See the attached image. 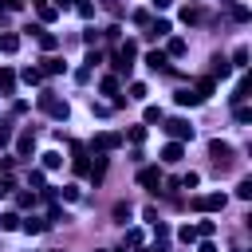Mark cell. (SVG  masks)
<instances>
[{"label": "cell", "instance_id": "obj_33", "mask_svg": "<svg viewBox=\"0 0 252 252\" xmlns=\"http://www.w3.org/2000/svg\"><path fill=\"white\" fill-rule=\"evenodd\" d=\"M236 197H240V201H252V177H244V181L236 185Z\"/></svg>", "mask_w": 252, "mask_h": 252}, {"label": "cell", "instance_id": "obj_21", "mask_svg": "<svg viewBox=\"0 0 252 252\" xmlns=\"http://www.w3.org/2000/svg\"><path fill=\"white\" fill-rule=\"evenodd\" d=\"M224 75H232V63L217 55V59H213V79H224Z\"/></svg>", "mask_w": 252, "mask_h": 252}, {"label": "cell", "instance_id": "obj_10", "mask_svg": "<svg viewBox=\"0 0 252 252\" xmlns=\"http://www.w3.org/2000/svg\"><path fill=\"white\" fill-rule=\"evenodd\" d=\"M209 154H213V158H217V165H220V161H228V158H232V146H228V142H220V138H213V142H209Z\"/></svg>", "mask_w": 252, "mask_h": 252}, {"label": "cell", "instance_id": "obj_45", "mask_svg": "<svg viewBox=\"0 0 252 252\" xmlns=\"http://www.w3.org/2000/svg\"><path fill=\"white\" fill-rule=\"evenodd\" d=\"M134 24H138V28H146V24H150V12H146V8H138V12H134Z\"/></svg>", "mask_w": 252, "mask_h": 252}, {"label": "cell", "instance_id": "obj_52", "mask_svg": "<svg viewBox=\"0 0 252 252\" xmlns=\"http://www.w3.org/2000/svg\"><path fill=\"white\" fill-rule=\"evenodd\" d=\"M0 12H4V0H0Z\"/></svg>", "mask_w": 252, "mask_h": 252}, {"label": "cell", "instance_id": "obj_9", "mask_svg": "<svg viewBox=\"0 0 252 252\" xmlns=\"http://www.w3.org/2000/svg\"><path fill=\"white\" fill-rule=\"evenodd\" d=\"M39 71H43V75H63V71H67V63H63L59 55H51V51H47V59L39 63Z\"/></svg>", "mask_w": 252, "mask_h": 252}, {"label": "cell", "instance_id": "obj_42", "mask_svg": "<svg viewBox=\"0 0 252 252\" xmlns=\"http://www.w3.org/2000/svg\"><path fill=\"white\" fill-rule=\"evenodd\" d=\"M16 205H20V209H32V205H35V193H20Z\"/></svg>", "mask_w": 252, "mask_h": 252}, {"label": "cell", "instance_id": "obj_7", "mask_svg": "<svg viewBox=\"0 0 252 252\" xmlns=\"http://www.w3.org/2000/svg\"><path fill=\"white\" fill-rule=\"evenodd\" d=\"M181 158H185V146H181V142H165V146H161V161H165V165H177Z\"/></svg>", "mask_w": 252, "mask_h": 252}, {"label": "cell", "instance_id": "obj_24", "mask_svg": "<svg viewBox=\"0 0 252 252\" xmlns=\"http://www.w3.org/2000/svg\"><path fill=\"white\" fill-rule=\"evenodd\" d=\"M20 79L35 87V83H43V71H39V67H24V71H20Z\"/></svg>", "mask_w": 252, "mask_h": 252}, {"label": "cell", "instance_id": "obj_47", "mask_svg": "<svg viewBox=\"0 0 252 252\" xmlns=\"http://www.w3.org/2000/svg\"><path fill=\"white\" fill-rule=\"evenodd\" d=\"M12 189H16V185H12V177L4 173V177H0V197H4V193H12Z\"/></svg>", "mask_w": 252, "mask_h": 252}, {"label": "cell", "instance_id": "obj_50", "mask_svg": "<svg viewBox=\"0 0 252 252\" xmlns=\"http://www.w3.org/2000/svg\"><path fill=\"white\" fill-rule=\"evenodd\" d=\"M51 4H55L59 12H63V8H71V0H51Z\"/></svg>", "mask_w": 252, "mask_h": 252}, {"label": "cell", "instance_id": "obj_31", "mask_svg": "<svg viewBox=\"0 0 252 252\" xmlns=\"http://www.w3.org/2000/svg\"><path fill=\"white\" fill-rule=\"evenodd\" d=\"M0 228H4V232L20 228V213H4V217H0Z\"/></svg>", "mask_w": 252, "mask_h": 252}, {"label": "cell", "instance_id": "obj_36", "mask_svg": "<svg viewBox=\"0 0 252 252\" xmlns=\"http://www.w3.org/2000/svg\"><path fill=\"white\" fill-rule=\"evenodd\" d=\"M228 12H232V20H236V24H244V20H248V16H252V12H248V8H244V4H232V8H228Z\"/></svg>", "mask_w": 252, "mask_h": 252}, {"label": "cell", "instance_id": "obj_1", "mask_svg": "<svg viewBox=\"0 0 252 252\" xmlns=\"http://www.w3.org/2000/svg\"><path fill=\"white\" fill-rule=\"evenodd\" d=\"M161 130L169 134V142H193V126L185 118H161Z\"/></svg>", "mask_w": 252, "mask_h": 252}, {"label": "cell", "instance_id": "obj_40", "mask_svg": "<svg viewBox=\"0 0 252 252\" xmlns=\"http://www.w3.org/2000/svg\"><path fill=\"white\" fill-rule=\"evenodd\" d=\"M217 232V220H197V236H213Z\"/></svg>", "mask_w": 252, "mask_h": 252}, {"label": "cell", "instance_id": "obj_32", "mask_svg": "<svg viewBox=\"0 0 252 252\" xmlns=\"http://www.w3.org/2000/svg\"><path fill=\"white\" fill-rule=\"evenodd\" d=\"M177 185H181V189H197V185H201V173H193V169H189V173H185Z\"/></svg>", "mask_w": 252, "mask_h": 252}, {"label": "cell", "instance_id": "obj_30", "mask_svg": "<svg viewBox=\"0 0 252 252\" xmlns=\"http://www.w3.org/2000/svg\"><path fill=\"white\" fill-rule=\"evenodd\" d=\"M232 67H236V71L248 67V47H236V51H232Z\"/></svg>", "mask_w": 252, "mask_h": 252}, {"label": "cell", "instance_id": "obj_25", "mask_svg": "<svg viewBox=\"0 0 252 252\" xmlns=\"http://www.w3.org/2000/svg\"><path fill=\"white\" fill-rule=\"evenodd\" d=\"M98 91H102V94H118V79H114V75H102V79H98Z\"/></svg>", "mask_w": 252, "mask_h": 252}, {"label": "cell", "instance_id": "obj_19", "mask_svg": "<svg viewBox=\"0 0 252 252\" xmlns=\"http://www.w3.org/2000/svg\"><path fill=\"white\" fill-rule=\"evenodd\" d=\"M0 51H4V55H12V51H20V35H12V32H4V35H0Z\"/></svg>", "mask_w": 252, "mask_h": 252}, {"label": "cell", "instance_id": "obj_44", "mask_svg": "<svg viewBox=\"0 0 252 252\" xmlns=\"http://www.w3.org/2000/svg\"><path fill=\"white\" fill-rule=\"evenodd\" d=\"M0 146H12V126L0 122Z\"/></svg>", "mask_w": 252, "mask_h": 252}, {"label": "cell", "instance_id": "obj_54", "mask_svg": "<svg viewBox=\"0 0 252 252\" xmlns=\"http://www.w3.org/2000/svg\"><path fill=\"white\" fill-rule=\"evenodd\" d=\"M232 252H240V248H232Z\"/></svg>", "mask_w": 252, "mask_h": 252}, {"label": "cell", "instance_id": "obj_22", "mask_svg": "<svg viewBox=\"0 0 252 252\" xmlns=\"http://www.w3.org/2000/svg\"><path fill=\"white\" fill-rule=\"evenodd\" d=\"M146 94H150V91H146V83H130V91H126V98H130V102H146Z\"/></svg>", "mask_w": 252, "mask_h": 252}, {"label": "cell", "instance_id": "obj_28", "mask_svg": "<svg viewBox=\"0 0 252 252\" xmlns=\"http://www.w3.org/2000/svg\"><path fill=\"white\" fill-rule=\"evenodd\" d=\"M28 185H32V189H47V173H43V169H32V173H28Z\"/></svg>", "mask_w": 252, "mask_h": 252}, {"label": "cell", "instance_id": "obj_23", "mask_svg": "<svg viewBox=\"0 0 252 252\" xmlns=\"http://www.w3.org/2000/svg\"><path fill=\"white\" fill-rule=\"evenodd\" d=\"M177 240H181V244H193V240H201V236H197V224H181V228H177Z\"/></svg>", "mask_w": 252, "mask_h": 252}, {"label": "cell", "instance_id": "obj_29", "mask_svg": "<svg viewBox=\"0 0 252 252\" xmlns=\"http://www.w3.org/2000/svg\"><path fill=\"white\" fill-rule=\"evenodd\" d=\"M181 20H185V24H197V20H201V8H197V4H185V8H181Z\"/></svg>", "mask_w": 252, "mask_h": 252}, {"label": "cell", "instance_id": "obj_6", "mask_svg": "<svg viewBox=\"0 0 252 252\" xmlns=\"http://www.w3.org/2000/svg\"><path fill=\"white\" fill-rule=\"evenodd\" d=\"M35 154V130H24L16 138V158H32Z\"/></svg>", "mask_w": 252, "mask_h": 252}, {"label": "cell", "instance_id": "obj_35", "mask_svg": "<svg viewBox=\"0 0 252 252\" xmlns=\"http://www.w3.org/2000/svg\"><path fill=\"white\" fill-rule=\"evenodd\" d=\"M71 4L79 8V16H83V20H91V16H94V4H91V0H71Z\"/></svg>", "mask_w": 252, "mask_h": 252}, {"label": "cell", "instance_id": "obj_8", "mask_svg": "<svg viewBox=\"0 0 252 252\" xmlns=\"http://www.w3.org/2000/svg\"><path fill=\"white\" fill-rule=\"evenodd\" d=\"M169 32H173L169 20H150V24H146V35H150V39H165Z\"/></svg>", "mask_w": 252, "mask_h": 252}, {"label": "cell", "instance_id": "obj_51", "mask_svg": "<svg viewBox=\"0 0 252 252\" xmlns=\"http://www.w3.org/2000/svg\"><path fill=\"white\" fill-rule=\"evenodd\" d=\"M169 4H173V0H154V8H169Z\"/></svg>", "mask_w": 252, "mask_h": 252}, {"label": "cell", "instance_id": "obj_17", "mask_svg": "<svg viewBox=\"0 0 252 252\" xmlns=\"http://www.w3.org/2000/svg\"><path fill=\"white\" fill-rule=\"evenodd\" d=\"M193 91H197V94H201V98H209V94H213V91H217V79H213V75H201V79H197V87H193Z\"/></svg>", "mask_w": 252, "mask_h": 252}, {"label": "cell", "instance_id": "obj_37", "mask_svg": "<svg viewBox=\"0 0 252 252\" xmlns=\"http://www.w3.org/2000/svg\"><path fill=\"white\" fill-rule=\"evenodd\" d=\"M142 118H146V122H161L165 114H161V106H146V110H142Z\"/></svg>", "mask_w": 252, "mask_h": 252}, {"label": "cell", "instance_id": "obj_5", "mask_svg": "<svg viewBox=\"0 0 252 252\" xmlns=\"http://www.w3.org/2000/svg\"><path fill=\"white\" fill-rule=\"evenodd\" d=\"M122 146V134H114V130H102V134H94V150L98 154H106V150H118Z\"/></svg>", "mask_w": 252, "mask_h": 252}, {"label": "cell", "instance_id": "obj_14", "mask_svg": "<svg viewBox=\"0 0 252 252\" xmlns=\"http://www.w3.org/2000/svg\"><path fill=\"white\" fill-rule=\"evenodd\" d=\"M47 114H51V118H59V122H67V114H71V106H67L63 98H51V102H47Z\"/></svg>", "mask_w": 252, "mask_h": 252}, {"label": "cell", "instance_id": "obj_3", "mask_svg": "<svg viewBox=\"0 0 252 252\" xmlns=\"http://www.w3.org/2000/svg\"><path fill=\"white\" fill-rule=\"evenodd\" d=\"M224 205H228L224 193H201V197H193V209L197 213H220Z\"/></svg>", "mask_w": 252, "mask_h": 252}, {"label": "cell", "instance_id": "obj_34", "mask_svg": "<svg viewBox=\"0 0 252 252\" xmlns=\"http://www.w3.org/2000/svg\"><path fill=\"white\" fill-rule=\"evenodd\" d=\"M43 220H47V224H59V220H67V213H63V209H59V205H51V209H47V217H43Z\"/></svg>", "mask_w": 252, "mask_h": 252}, {"label": "cell", "instance_id": "obj_26", "mask_svg": "<svg viewBox=\"0 0 252 252\" xmlns=\"http://www.w3.org/2000/svg\"><path fill=\"white\" fill-rule=\"evenodd\" d=\"M228 98H232V106H240V102L248 98V79H240V83H236V91H232Z\"/></svg>", "mask_w": 252, "mask_h": 252}, {"label": "cell", "instance_id": "obj_15", "mask_svg": "<svg viewBox=\"0 0 252 252\" xmlns=\"http://www.w3.org/2000/svg\"><path fill=\"white\" fill-rule=\"evenodd\" d=\"M12 91H16V71L0 67V94H12Z\"/></svg>", "mask_w": 252, "mask_h": 252}, {"label": "cell", "instance_id": "obj_39", "mask_svg": "<svg viewBox=\"0 0 252 252\" xmlns=\"http://www.w3.org/2000/svg\"><path fill=\"white\" fill-rule=\"evenodd\" d=\"M114 220H122V224L130 220V205H126V201H118V205H114Z\"/></svg>", "mask_w": 252, "mask_h": 252}, {"label": "cell", "instance_id": "obj_48", "mask_svg": "<svg viewBox=\"0 0 252 252\" xmlns=\"http://www.w3.org/2000/svg\"><path fill=\"white\" fill-rule=\"evenodd\" d=\"M24 8V0H4V12H20Z\"/></svg>", "mask_w": 252, "mask_h": 252}, {"label": "cell", "instance_id": "obj_4", "mask_svg": "<svg viewBox=\"0 0 252 252\" xmlns=\"http://www.w3.org/2000/svg\"><path fill=\"white\" fill-rule=\"evenodd\" d=\"M161 181H165L161 165H142V169H138V185H142V189H154V193H158Z\"/></svg>", "mask_w": 252, "mask_h": 252}, {"label": "cell", "instance_id": "obj_12", "mask_svg": "<svg viewBox=\"0 0 252 252\" xmlns=\"http://www.w3.org/2000/svg\"><path fill=\"white\" fill-rule=\"evenodd\" d=\"M173 102H177V106H197V102H205V98H201L197 91H189V87H181V91L173 94Z\"/></svg>", "mask_w": 252, "mask_h": 252}, {"label": "cell", "instance_id": "obj_43", "mask_svg": "<svg viewBox=\"0 0 252 252\" xmlns=\"http://www.w3.org/2000/svg\"><path fill=\"white\" fill-rule=\"evenodd\" d=\"M126 244L138 248V244H142V232H138V228H126Z\"/></svg>", "mask_w": 252, "mask_h": 252}, {"label": "cell", "instance_id": "obj_16", "mask_svg": "<svg viewBox=\"0 0 252 252\" xmlns=\"http://www.w3.org/2000/svg\"><path fill=\"white\" fill-rule=\"evenodd\" d=\"M165 63H169L165 51H150V55H146V67H150V71H165Z\"/></svg>", "mask_w": 252, "mask_h": 252}, {"label": "cell", "instance_id": "obj_38", "mask_svg": "<svg viewBox=\"0 0 252 252\" xmlns=\"http://www.w3.org/2000/svg\"><path fill=\"white\" fill-rule=\"evenodd\" d=\"M126 138H130L134 146H142V142H146V126H130V134H126Z\"/></svg>", "mask_w": 252, "mask_h": 252}, {"label": "cell", "instance_id": "obj_20", "mask_svg": "<svg viewBox=\"0 0 252 252\" xmlns=\"http://www.w3.org/2000/svg\"><path fill=\"white\" fill-rule=\"evenodd\" d=\"M55 16H59V8L43 0V4H39V24H55Z\"/></svg>", "mask_w": 252, "mask_h": 252}, {"label": "cell", "instance_id": "obj_46", "mask_svg": "<svg viewBox=\"0 0 252 252\" xmlns=\"http://www.w3.org/2000/svg\"><path fill=\"white\" fill-rule=\"evenodd\" d=\"M236 122H252V110H248V106H244V102H240V106H236Z\"/></svg>", "mask_w": 252, "mask_h": 252}, {"label": "cell", "instance_id": "obj_41", "mask_svg": "<svg viewBox=\"0 0 252 252\" xmlns=\"http://www.w3.org/2000/svg\"><path fill=\"white\" fill-rule=\"evenodd\" d=\"M59 193H63V201H79V185H63Z\"/></svg>", "mask_w": 252, "mask_h": 252}, {"label": "cell", "instance_id": "obj_53", "mask_svg": "<svg viewBox=\"0 0 252 252\" xmlns=\"http://www.w3.org/2000/svg\"><path fill=\"white\" fill-rule=\"evenodd\" d=\"M32 4H43V0H32Z\"/></svg>", "mask_w": 252, "mask_h": 252}, {"label": "cell", "instance_id": "obj_11", "mask_svg": "<svg viewBox=\"0 0 252 252\" xmlns=\"http://www.w3.org/2000/svg\"><path fill=\"white\" fill-rule=\"evenodd\" d=\"M185 51H189V43H185L181 35H165V55L177 59V55H185Z\"/></svg>", "mask_w": 252, "mask_h": 252}, {"label": "cell", "instance_id": "obj_13", "mask_svg": "<svg viewBox=\"0 0 252 252\" xmlns=\"http://www.w3.org/2000/svg\"><path fill=\"white\" fill-rule=\"evenodd\" d=\"M20 228H24L28 236H35V232L47 228V220H43V217H20Z\"/></svg>", "mask_w": 252, "mask_h": 252}, {"label": "cell", "instance_id": "obj_27", "mask_svg": "<svg viewBox=\"0 0 252 252\" xmlns=\"http://www.w3.org/2000/svg\"><path fill=\"white\" fill-rule=\"evenodd\" d=\"M59 165H63V154L59 150H47L43 154V169H59Z\"/></svg>", "mask_w": 252, "mask_h": 252}, {"label": "cell", "instance_id": "obj_18", "mask_svg": "<svg viewBox=\"0 0 252 252\" xmlns=\"http://www.w3.org/2000/svg\"><path fill=\"white\" fill-rule=\"evenodd\" d=\"M35 39H39V47H43V51H55V47H59V35H55V32H43V28H39V35H35Z\"/></svg>", "mask_w": 252, "mask_h": 252}, {"label": "cell", "instance_id": "obj_49", "mask_svg": "<svg viewBox=\"0 0 252 252\" xmlns=\"http://www.w3.org/2000/svg\"><path fill=\"white\" fill-rule=\"evenodd\" d=\"M197 252H217V244H213L209 236H201V248H197Z\"/></svg>", "mask_w": 252, "mask_h": 252}, {"label": "cell", "instance_id": "obj_2", "mask_svg": "<svg viewBox=\"0 0 252 252\" xmlns=\"http://www.w3.org/2000/svg\"><path fill=\"white\" fill-rule=\"evenodd\" d=\"M134 55H138V43H134V39L118 43V51H114V71L130 75V67H134Z\"/></svg>", "mask_w": 252, "mask_h": 252}]
</instances>
